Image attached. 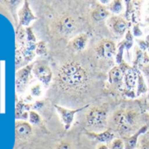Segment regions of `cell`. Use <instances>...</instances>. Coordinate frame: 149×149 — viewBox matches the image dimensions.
<instances>
[{
	"label": "cell",
	"mask_w": 149,
	"mask_h": 149,
	"mask_svg": "<svg viewBox=\"0 0 149 149\" xmlns=\"http://www.w3.org/2000/svg\"><path fill=\"white\" fill-rule=\"evenodd\" d=\"M32 70V66H27L26 68H23L19 73V84H26L28 80V77L30 76V72Z\"/></svg>",
	"instance_id": "e0dca14e"
},
{
	"label": "cell",
	"mask_w": 149,
	"mask_h": 149,
	"mask_svg": "<svg viewBox=\"0 0 149 149\" xmlns=\"http://www.w3.org/2000/svg\"><path fill=\"white\" fill-rule=\"evenodd\" d=\"M29 118H30V122L33 123V125H40L41 122L40 117L34 111H31L29 114Z\"/></svg>",
	"instance_id": "ffe728a7"
},
{
	"label": "cell",
	"mask_w": 149,
	"mask_h": 149,
	"mask_svg": "<svg viewBox=\"0 0 149 149\" xmlns=\"http://www.w3.org/2000/svg\"><path fill=\"white\" fill-rule=\"evenodd\" d=\"M88 36L85 33H81L79 35H77L76 38H74L73 40L71 41V46L73 47L74 50H76L77 52L79 51H83L88 43Z\"/></svg>",
	"instance_id": "8fae6325"
},
{
	"label": "cell",
	"mask_w": 149,
	"mask_h": 149,
	"mask_svg": "<svg viewBox=\"0 0 149 149\" xmlns=\"http://www.w3.org/2000/svg\"><path fill=\"white\" fill-rule=\"evenodd\" d=\"M16 134L19 138L26 139L32 134V127L29 124L25 122H18L16 124Z\"/></svg>",
	"instance_id": "4fadbf2b"
},
{
	"label": "cell",
	"mask_w": 149,
	"mask_h": 149,
	"mask_svg": "<svg viewBox=\"0 0 149 149\" xmlns=\"http://www.w3.org/2000/svg\"><path fill=\"white\" fill-rule=\"evenodd\" d=\"M138 114L134 111H129L126 112L118 111L115 115V122L118 129L123 132L131 131V129L137 124Z\"/></svg>",
	"instance_id": "3957f363"
},
{
	"label": "cell",
	"mask_w": 149,
	"mask_h": 149,
	"mask_svg": "<svg viewBox=\"0 0 149 149\" xmlns=\"http://www.w3.org/2000/svg\"><path fill=\"white\" fill-rule=\"evenodd\" d=\"M125 76V71L121 67L113 68L109 73V81L112 84H118L121 83Z\"/></svg>",
	"instance_id": "7c38bea8"
},
{
	"label": "cell",
	"mask_w": 149,
	"mask_h": 149,
	"mask_svg": "<svg viewBox=\"0 0 149 149\" xmlns=\"http://www.w3.org/2000/svg\"><path fill=\"white\" fill-rule=\"evenodd\" d=\"M58 82L60 87L65 91H79L88 84L89 76L80 63L68 61L61 68Z\"/></svg>",
	"instance_id": "6da1fadb"
},
{
	"label": "cell",
	"mask_w": 149,
	"mask_h": 149,
	"mask_svg": "<svg viewBox=\"0 0 149 149\" xmlns=\"http://www.w3.org/2000/svg\"><path fill=\"white\" fill-rule=\"evenodd\" d=\"M90 139H92L99 143H111L115 139V134L111 130H106L102 132H86L85 133Z\"/></svg>",
	"instance_id": "ba28073f"
},
{
	"label": "cell",
	"mask_w": 149,
	"mask_h": 149,
	"mask_svg": "<svg viewBox=\"0 0 149 149\" xmlns=\"http://www.w3.org/2000/svg\"><path fill=\"white\" fill-rule=\"evenodd\" d=\"M116 45L111 40H103L96 47V53L98 56L104 58H112L116 54Z\"/></svg>",
	"instance_id": "5b68a950"
},
{
	"label": "cell",
	"mask_w": 149,
	"mask_h": 149,
	"mask_svg": "<svg viewBox=\"0 0 149 149\" xmlns=\"http://www.w3.org/2000/svg\"><path fill=\"white\" fill-rule=\"evenodd\" d=\"M147 130V126L146 125H144L142 126L135 134H133L132 136L131 137H128V138H125L124 140L125 142V149H134L137 146V143H138V139L139 137V135L145 133Z\"/></svg>",
	"instance_id": "30bf717a"
},
{
	"label": "cell",
	"mask_w": 149,
	"mask_h": 149,
	"mask_svg": "<svg viewBox=\"0 0 149 149\" xmlns=\"http://www.w3.org/2000/svg\"><path fill=\"white\" fill-rule=\"evenodd\" d=\"M109 149H125V142L122 139H115L111 143Z\"/></svg>",
	"instance_id": "d6986e66"
},
{
	"label": "cell",
	"mask_w": 149,
	"mask_h": 149,
	"mask_svg": "<svg viewBox=\"0 0 149 149\" xmlns=\"http://www.w3.org/2000/svg\"><path fill=\"white\" fill-rule=\"evenodd\" d=\"M35 19V17L33 16V14L32 13L31 10L28 7V5L26 3V5L25 6V8L22 12L21 14V23L25 26H27L32 20Z\"/></svg>",
	"instance_id": "2e32d148"
},
{
	"label": "cell",
	"mask_w": 149,
	"mask_h": 149,
	"mask_svg": "<svg viewBox=\"0 0 149 149\" xmlns=\"http://www.w3.org/2000/svg\"><path fill=\"white\" fill-rule=\"evenodd\" d=\"M32 93H33V95H34V96H40V95L41 94L40 86L39 84L33 86V87L32 88Z\"/></svg>",
	"instance_id": "cb8c5ba5"
},
{
	"label": "cell",
	"mask_w": 149,
	"mask_h": 149,
	"mask_svg": "<svg viewBox=\"0 0 149 149\" xmlns=\"http://www.w3.org/2000/svg\"><path fill=\"white\" fill-rule=\"evenodd\" d=\"M139 149H149V142L143 143L142 146H140V148Z\"/></svg>",
	"instance_id": "d4e9b609"
},
{
	"label": "cell",
	"mask_w": 149,
	"mask_h": 149,
	"mask_svg": "<svg viewBox=\"0 0 149 149\" xmlns=\"http://www.w3.org/2000/svg\"><path fill=\"white\" fill-rule=\"evenodd\" d=\"M143 71L147 74V76L149 77V65L148 66H146V67H145L144 68H143Z\"/></svg>",
	"instance_id": "4316f807"
},
{
	"label": "cell",
	"mask_w": 149,
	"mask_h": 149,
	"mask_svg": "<svg viewBox=\"0 0 149 149\" xmlns=\"http://www.w3.org/2000/svg\"><path fill=\"white\" fill-rule=\"evenodd\" d=\"M33 73L37 77V78L44 84L47 85L51 82L53 74L51 69L47 65H43V64L36 65L33 68Z\"/></svg>",
	"instance_id": "8992f818"
},
{
	"label": "cell",
	"mask_w": 149,
	"mask_h": 149,
	"mask_svg": "<svg viewBox=\"0 0 149 149\" xmlns=\"http://www.w3.org/2000/svg\"><path fill=\"white\" fill-rule=\"evenodd\" d=\"M37 53L40 54H44L47 53V47L44 42H40L37 46Z\"/></svg>",
	"instance_id": "7402d4cb"
},
{
	"label": "cell",
	"mask_w": 149,
	"mask_h": 149,
	"mask_svg": "<svg viewBox=\"0 0 149 149\" xmlns=\"http://www.w3.org/2000/svg\"><path fill=\"white\" fill-rule=\"evenodd\" d=\"M109 24L112 31L118 35H123L127 29V24L125 20L119 17H113L109 21Z\"/></svg>",
	"instance_id": "9c48e42d"
},
{
	"label": "cell",
	"mask_w": 149,
	"mask_h": 149,
	"mask_svg": "<svg viewBox=\"0 0 149 149\" xmlns=\"http://www.w3.org/2000/svg\"><path fill=\"white\" fill-rule=\"evenodd\" d=\"M88 107H89V105H86V106H84L82 108L76 109V110H68L67 108H63V107H61L59 105H55L56 111L60 114V117L61 118V121L63 123V125H64V128H65L66 131H68L70 128L76 114L77 112L81 111L83 109H86Z\"/></svg>",
	"instance_id": "277c9868"
},
{
	"label": "cell",
	"mask_w": 149,
	"mask_h": 149,
	"mask_svg": "<svg viewBox=\"0 0 149 149\" xmlns=\"http://www.w3.org/2000/svg\"><path fill=\"white\" fill-rule=\"evenodd\" d=\"M138 80H139V87H138V94H140V93H143L146 91V86L144 84V82H143V78H142V76L139 73L138 74Z\"/></svg>",
	"instance_id": "44dd1931"
},
{
	"label": "cell",
	"mask_w": 149,
	"mask_h": 149,
	"mask_svg": "<svg viewBox=\"0 0 149 149\" xmlns=\"http://www.w3.org/2000/svg\"><path fill=\"white\" fill-rule=\"evenodd\" d=\"M125 83L126 87H128V89H132L135 85L136 83V74L135 72L131 69L128 68L125 71Z\"/></svg>",
	"instance_id": "9a60e30c"
},
{
	"label": "cell",
	"mask_w": 149,
	"mask_h": 149,
	"mask_svg": "<svg viewBox=\"0 0 149 149\" xmlns=\"http://www.w3.org/2000/svg\"><path fill=\"white\" fill-rule=\"evenodd\" d=\"M87 125L94 129H104L107 125V111L101 108H92L86 117Z\"/></svg>",
	"instance_id": "7a4b0ae2"
},
{
	"label": "cell",
	"mask_w": 149,
	"mask_h": 149,
	"mask_svg": "<svg viewBox=\"0 0 149 149\" xmlns=\"http://www.w3.org/2000/svg\"><path fill=\"white\" fill-rule=\"evenodd\" d=\"M109 16V11L103 7V6H97L96 7L92 13H91V17L93 18V19L97 20V21H101L105 19L107 17Z\"/></svg>",
	"instance_id": "5bb4252c"
},
{
	"label": "cell",
	"mask_w": 149,
	"mask_h": 149,
	"mask_svg": "<svg viewBox=\"0 0 149 149\" xmlns=\"http://www.w3.org/2000/svg\"><path fill=\"white\" fill-rule=\"evenodd\" d=\"M97 149H109V147H108L107 145H105V144H101V145H99V146H97Z\"/></svg>",
	"instance_id": "484cf974"
},
{
	"label": "cell",
	"mask_w": 149,
	"mask_h": 149,
	"mask_svg": "<svg viewBox=\"0 0 149 149\" xmlns=\"http://www.w3.org/2000/svg\"><path fill=\"white\" fill-rule=\"evenodd\" d=\"M57 149H72V146H71V145H70L69 142L61 141V142L58 145Z\"/></svg>",
	"instance_id": "603a6c76"
},
{
	"label": "cell",
	"mask_w": 149,
	"mask_h": 149,
	"mask_svg": "<svg viewBox=\"0 0 149 149\" xmlns=\"http://www.w3.org/2000/svg\"><path fill=\"white\" fill-rule=\"evenodd\" d=\"M107 8L114 13H119L123 10V5L121 1L116 0V1H112Z\"/></svg>",
	"instance_id": "ac0fdd59"
},
{
	"label": "cell",
	"mask_w": 149,
	"mask_h": 149,
	"mask_svg": "<svg viewBox=\"0 0 149 149\" xmlns=\"http://www.w3.org/2000/svg\"><path fill=\"white\" fill-rule=\"evenodd\" d=\"M58 29L62 34H70L77 27V24L74 19L70 16L62 17L58 22Z\"/></svg>",
	"instance_id": "52a82bcc"
}]
</instances>
